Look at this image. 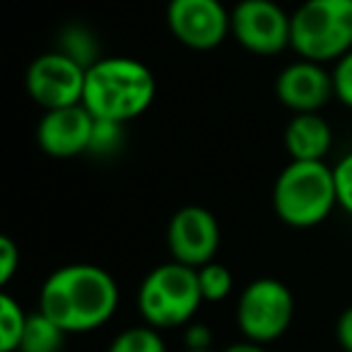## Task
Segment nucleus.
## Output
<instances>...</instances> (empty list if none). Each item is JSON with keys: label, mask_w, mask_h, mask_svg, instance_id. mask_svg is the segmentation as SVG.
<instances>
[{"label": "nucleus", "mask_w": 352, "mask_h": 352, "mask_svg": "<svg viewBox=\"0 0 352 352\" xmlns=\"http://www.w3.org/2000/svg\"><path fill=\"white\" fill-rule=\"evenodd\" d=\"M121 289L109 270L94 263L56 268L39 289V311L65 333H89L107 326L118 311Z\"/></svg>", "instance_id": "obj_1"}, {"label": "nucleus", "mask_w": 352, "mask_h": 352, "mask_svg": "<svg viewBox=\"0 0 352 352\" xmlns=\"http://www.w3.org/2000/svg\"><path fill=\"white\" fill-rule=\"evenodd\" d=\"M157 80L145 63L128 56H102L85 75L82 107L97 121L126 123L155 104Z\"/></svg>", "instance_id": "obj_2"}, {"label": "nucleus", "mask_w": 352, "mask_h": 352, "mask_svg": "<svg viewBox=\"0 0 352 352\" xmlns=\"http://www.w3.org/2000/svg\"><path fill=\"white\" fill-rule=\"evenodd\" d=\"M338 208L336 174L326 162H292L273 186V210L287 227L311 230Z\"/></svg>", "instance_id": "obj_3"}, {"label": "nucleus", "mask_w": 352, "mask_h": 352, "mask_svg": "<svg viewBox=\"0 0 352 352\" xmlns=\"http://www.w3.org/2000/svg\"><path fill=\"white\" fill-rule=\"evenodd\" d=\"M201 304L203 294L198 270L176 261L152 268L138 287V311L142 323L157 331L188 326Z\"/></svg>", "instance_id": "obj_4"}, {"label": "nucleus", "mask_w": 352, "mask_h": 352, "mask_svg": "<svg viewBox=\"0 0 352 352\" xmlns=\"http://www.w3.org/2000/svg\"><path fill=\"white\" fill-rule=\"evenodd\" d=\"M289 49L304 60L338 63L352 51V0H304L292 12Z\"/></svg>", "instance_id": "obj_5"}, {"label": "nucleus", "mask_w": 352, "mask_h": 352, "mask_svg": "<svg viewBox=\"0 0 352 352\" xmlns=\"http://www.w3.org/2000/svg\"><path fill=\"white\" fill-rule=\"evenodd\" d=\"M294 321L292 289L275 278L251 280L236 299V328L241 338L270 345L289 331Z\"/></svg>", "instance_id": "obj_6"}, {"label": "nucleus", "mask_w": 352, "mask_h": 352, "mask_svg": "<svg viewBox=\"0 0 352 352\" xmlns=\"http://www.w3.org/2000/svg\"><path fill=\"white\" fill-rule=\"evenodd\" d=\"M87 68L63 51H46L30 63L25 75L27 94L44 111L82 104Z\"/></svg>", "instance_id": "obj_7"}, {"label": "nucleus", "mask_w": 352, "mask_h": 352, "mask_svg": "<svg viewBox=\"0 0 352 352\" xmlns=\"http://www.w3.org/2000/svg\"><path fill=\"white\" fill-rule=\"evenodd\" d=\"M232 36L254 56H278L289 49L292 15L275 0H239L232 8Z\"/></svg>", "instance_id": "obj_8"}, {"label": "nucleus", "mask_w": 352, "mask_h": 352, "mask_svg": "<svg viewBox=\"0 0 352 352\" xmlns=\"http://www.w3.org/2000/svg\"><path fill=\"white\" fill-rule=\"evenodd\" d=\"M166 27L186 49L212 51L232 34V10L222 0H169Z\"/></svg>", "instance_id": "obj_9"}, {"label": "nucleus", "mask_w": 352, "mask_h": 352, "mask_svg": "<svg viewBox=\"0 0 352 352\" xmlns=\"http://www.w3.org/2000/svg\"><path fill=\"white\" fill-rule=\"evenodd\" d=\"M220 239V222L203 206L179 208L166 225V249L171 261L196 270L215 261Z\"/></svg>", "instance_id": "obj_10"}, {"label": "nucleus", "mask_w": 352, "mask_h": 352, "mask_svg": "<svg viewBox=\"0 0 352 352\" xmlns=\"http://www.w3.org/2000/svg\"><path fill=\"white\" fill-rule=\"evenodd\" d=\"M97 118L82 107H63L44 111L36 123V142L41 152L54 160H73V157L89 152Z\"/></svg>", "instance_id": "obj_11"}, {"label": "nucleus", "mask_w": 352, "mask_h": 352, "mask_svg": "<svg viewBox=\"0 0 352 352\" xmlns=\"http://www.w3.org/2000/svg\"><path fill=\"white\" fill-rule=\"evenodd\" d=\"M275 94L292 113H318L331 99H336L333 73L326 70V65L299 58L280 70Z\"/></svg>", "instance_id": "obj_12"}, {"label": "nucleus", "mask_w": 352, "mask_h": 352, "mask_svg": "<svg viewBox=\"0 0 352 352\" xmlns=\"http://www.w3.org/2000/svg\"><path fill=\"white\" fill-rule=\"evenodd\" d=\"M292 162H326L333 147V128L321 113H294L283 133Z\"/></svg>", "instance_id": "obj_13"}, {"label": "nucleus", "mask_w": 352, "mask_h": 352, "mask_svg": "<svg viewBox=\"0 0 352 352\" xmlns=\"http://www.w3.org/2000/svg\"><path fill=\"white\" fill-rule=\"evenodd\" d=\"M68 333L39 309L30 314L20 352H60Z\"/></svg>", "instance_id": "obj_14"}, {"label": "nucleus", "mask_w": 352, "mask_h": 352, "mask_svg": "<svg viewBox=\"0 0 352 352\" xmlns=\"http://www.w3.org/2000/svg\"><path fill=\"white\" fill-rule=\"evenodd\" d=\"M27 318L30 314L10 292L0 294V352H20Z\"/></svg>", "instance_id": "obj_15"}, {"label": "nucleus", "mask_w": 352, "mask_h": 352, "mask_svg": "<svg viewBox=\"0 0 352 352\" xmlns=\"http://www.w3.org/2000/svg\"><path fill=\"white\" fill-rule=\"evenodd\" d=\"M107 352H166V342L162 338V331L140 323V326H128L116 333Z\"/></svg>", "instance_id": "obj_16"}, {"label": "nucleus", "mask_w": 352, "mask_h": 352, "mask_svg": "<svg viewBox=\"0 0 352 352\" xmlns=\"http://www.w3.org/2000/svg\"><path fill=\"white\" fill-rule=\"evenodd\" d=\"M198 285H201L203 302L220 304L234 289V275H232V270L227 265L212 261V263L198 268Z\"/></svg>", "instance_id": "obj_17"}, {"label": "nucleus", "mask_w": 352, "mask_h": 352, "mask_svg": "<svg viewBox=\"0 0 352 352\" xmlns=\"http://www.w3.org/2000/svg\"><path fill=\"white\" fill-rule=\"evenodd\" d=\"M63 54H68L70 58H75L78 63H82L85 68H89L92 63H97L102 56L99 54V44L92 36V32H87L82 25H73L63 32V39H60V49Z\"/></svg>", "instance_id": "obj_18"}, {"label": "nucleus", "mask_w": 352, "mask_h": 352, "mask_svg": "<svg viewBox=\"0 0 352 352\" xmlns=\"http://www.w3.org/2000/svg\"><path fill=\"white\" fill-rule=\"evenodd\" d=\"M121 123H111V121H97L94 123V135H92V145L89 152L94 155H109V152H116L121 145Z\"/></svg>", "instance_id": "obj_19"}, {"label": "nucleus", "mask_w": 352, "mask_h": 352, "mask_svg": "<svg viewBox=\"0 0 352 352\" xmlns=\"http://www.w3.org/2000/svg\"><path fill=\"white\" fill-rule=\"evenodd\" d=\"M333 92L342 107L352 109V51L333 65Z\"/></svg>", "instance_id": "obj_20"}, {"label": "nucleus", "mask_w": 352, "mask_h": 352, "mask_svg": "<svg viewBox=\"0 0 352 352\" xmlns=\"http://www.w3.org/2000/svg\"><path fill=\"white\" fill-rule=\"evenodd\" d=\"M333 174H336V191H338V208L352 215V152H347L336 166H333Z\"/></svg>", "instance_id": "obj_21"}, {"label": "nucleus", "mask_w": 352, "mask_h": 352, "mask_svg": "<svg viewBox=\"0 0 352 352\" xmlns=\"http://www.w3.org/2000/svg\"><path fill=\"white\" fill-rule=\"evenodd\" d=\"M20 246L10 236H0V285L8 287L15 273L20 270Z\"/></svg>", "instance_id": "obj_22"}, {"label": "nucleus", "mask_w": 352, "mask_h": 352, "mask_svg": "<svg viewBox=\"0 0 352 352\" xmlns=\"http://www.w3.org/2000/svg\"><path fill=\"white\" fill-rule=\"evenodd\" d=\"M184 350H212V331L206 326V323H198V321H191L188 326H184Z\"/></svg>", "instance_id": "obj_23"}, {"label": "nucleus", "mask_w": 352, "mask_h": 352, "mask_svg": "<svg viewBox=\"0 0 352 352\" xmlns=\"http://www.w3.org/2000/svg\"><path fill=\"white\" fill-rule=\"evenodd\" d=\"M336 340L342 352H352V307H347L345 311L338 316Z\"/></svg>", "instance_id": "obj_24"}, {"label": "nucleus", "mask_w": 352, "mask_h": 352, "mask_svg": "<svg viewBox=\"0 0 352 352\" xmlns=\"http://www.w3.org/2000/svg\"><path fill=\"white\" fill-rule=\"evenodd\" d=\"M222 352H268V350H265V345H258V342H251L241 338L239 342H232V345H227Z\"/></svg>", "instance_id": "obj_25"}, {"label": "nucleus", "mask_w": 352, "mask_h": 352, "mask_svg": "<svg viewBox=\"0 0 352 352\" xmlns=\"http://www.w3.org/2000/svg\"><path fill=\"white\" fill-rule=\"evenodd\" d=\"M184 352H198V350H184ZM203 352H212V350H203Z\"/></svg>", "instance_id": "obj_26"}]
</instances>
